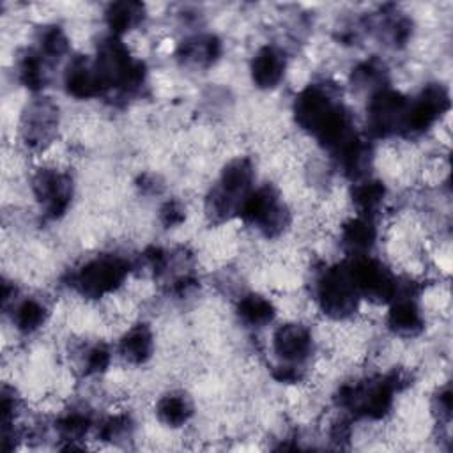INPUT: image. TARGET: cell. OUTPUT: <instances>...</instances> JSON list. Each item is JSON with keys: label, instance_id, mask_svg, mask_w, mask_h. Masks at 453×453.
<instances>
[{"label": "cell", "instance_id": "cell-1", "mask_svg": "<svg viewBox=\"0 0 453 453\" xmlns=\"http://www.w3.org/2000/svg\"><path fill=\"white\" fill-rule=\"evenodd\" d=\"M253 165L248 157H235L226 163L221 172L219 182L207 198V214L216 219H226L237 212L246 195L251 191Z\"/></svg>", "mask_w": 453, "mask_h": 453}, {"label": "cell", "instance_id": "cell-2", "mask_svg": "<svg viewBox=\"0 0 453 453\" xmlns=\"http://www.w3.org/2000/svg\"><path fill=\"white\" fill-rule=\"evenodd\" d=\"M103 88H134L143 81V64L133 58L127 48L115 35L106 39L101 48L97 60L94 62Z\"/></svg>", "mask_w": 453, "mask_h": 453}, {"label": "cell", "instance_id": "cell-3", "mask_svg": "<svg viewBox=\"0 0 453 453\" xmlns=\"http://www.w3.org/2000/svg\"><path fill=\"white\" fill-rule=\"evenodd\" d=\"M237 212L244 223L257 226L267 237L281 234L288 225V211L271 186L251 189Z\"/></svg>", "mask_w": 453, "mask_h": 453}, {"label": "cell", "instance_id": "cell-4", "mask_svg": "<svg viewBox=\"0 0 453 453\" xmlns=\"http://www.w3.org/2000/svg\"><path fill=\"white\" fill-rule=\"evenodd\" d=\"M317 301L322 311L333 319H345L356 311L359 294L349 265L342 264L324 271L317 283Z\"/></svg>", "mask_w": 453, "mask_h": 453}, {"label": "cell", "instance_id": "cell-5", "mask_svg": "<svg viewBox=\"0 0 453 453\" xmlns=\"http://www.w3.org/2000/svg\"><path fill=\"white\" fill-rule=\"evenodd\" d=\"M127 274V265L122 258L103 255L88 260L74 276V287L87 297H103L117 290Z\"/></svg>", "mask_w": 453, "mask_h": 453}, {"label": "cell", "instance_id": "cell-6", "mask_svg": "<svg viewBox=\"0 0 453 453\" xmlns=\"http://www.w3.org/2000/svg\"><path fill=\"white\" fill-rule=\"evenodd\" d=\"M354 287L359 297L372 301H393L398 294V281L395 274L377 258L368 255H359L349 265Z\"/></svg>", "mask_w": 453, "mask_h": 453}, {"label": "cell", "instance_id": "cell-7", "mask_svg": "<svg viewBox=\"0 0 453 453\" xmlns=\"http://www.w3.org/2000/svg\"><path fill=\"white\" fill-rule=\"evenodd\" d=\"M449 110V96L442 85L430 83L418 97L407 103L402 133L418 134L434 126Z\"/></svg>", "mask_w": 453, "mask_h": 453}, {"label": "cell", "instance_id": "cell-8", "mask_svg": "<svg viewBox=\"0 0 453 453\" xmlns=\"http://www.w3.org/2000/svg\"><path fill=\"white\" fill-rule=\"evenodd\" d=\"M407 99L391 88H379L368 101V126L377 136L402 131Z\"/></svg>", "mask_w": 453, "mask_h": 453}, {"label": "cell", "instance_id": "cell-9", "mask_svg": "<svg viewBox=\"0 0 453 453\" xmlns=\"http://www.w3.org/2000/svg\"><path fill=\"white\" fill-rule=\"evenodd\" d=\"M340 106L342 104L336 103L333 94L324 87L310 85L296 97L294 113L297 124L315 136Z\"/></svg>", "mask_w": 453, "mask_h": 453}, {"label": "cell", "instance_id": "cell-10", "mask_svg": "<svg viewBox=\"0 0 453 453\" xmlns=\"http://www.w3.org/2000/svg\"><path fill=\"white\" fill-rule=\"evenodd\" d=\"M32 188L48 216L58 218L62 212H65L71 202L69 175L51 168H44V170H39L37 175L34 177Z\"/></svg>", "mask_w": 453, "mask_h": 453}, {"label": "cell", "instance_id": "cell-11", "mask_svg": "<svg viewBox=\"0 0 453 453\" xmlns=\"http://www.w3.org/2000/svg\"><path fill=\"white\" fill-rule=\"evenodd\" d=\"M273 350L287 365L304 363L313 350V338L303 324H283L273 334Z\"/></svg>", "mask_w": 453, "mask_h": 453}, {"label": "cell", "instance_id": "cell-12", "mask_svg": "<svg viewBox=\"0 0 453 453\" xmlns=\"http://www.w3.org/2000/svg\"><path fill=\"white\" fill-rule=\"evenodd\" d=\"M57 106L48 99H39L28 106L23 119V138L32 149H41L51 140L57 127Z\"/></svg>", "mask_w": 453, "mask_h": 453}, {"label": "cell", "instance_id": "cell-13", "mask_svg": "<svg viewBox=\"0 0 453 453\" xmlns=\"http://www.w3.org/2000/svg\"><path fill=\"white\" fill-rule=\"evenodd\" d=\"M65 88L78 99H88L99 96L104 88L96 71V65L85 57L74 58L65 73Z\"/></svg>", "mask_w": 453, "mask_h": 453}, {"label": "cell", "instance_id": "cell-14", "mask_svg": "<svg viewBox=\"0 0 453 453\" xmlns=\"http://www.w3.org/2000/svg\"><path fill=\"white\" fill-rule=\"evenodd\" d=\"M285 65V57L278 48L264 46L251 60V80L260 88H273L281 81Z\"/></svg>", "mask_w": 453, "mask_h": 453}, {"label": "cell", "instance_id": "cell-15", "mask_svg": "<svg viewBox=\"0 0 453 453\" xmlns=\"http://www.w3.org/2000/svg\"><path fill=\"white\" fill-rule=\"evenodd\" d=\"M388 326L398 336H416L423 329V315L411 296L395 297L388 313Z\"/></svg>", "mask_w": 453, "mask_h": 453}, {"label": "cell", "instance_id": "cell-16", "mask_svg": "<svg viewBox=\"0 0 453 453\" xmlns=\"http://www.w3.org/2000/svg\"><path fill=\"white\" fill-rule=\"evenodd\" d=\"M221 53V42L214 35H195L180 42L177 57L186 65L209 67Z\"/></svg>", "mask_w": 453, "mask_h": 453}, {"label": "cell", "instance_id": "cell-17", "mask_svg": "<svg viewBox=\"0 0 453 453\" xmlns=\"http://www.w3.org/2000/svg\"><path fill=\"white\" fill-rule=\"evenodd\" d=\"M154 349V338L152 331L145 324L133 326L119 343V352L120 356L133 365H142L152 356Z\"/></svg>", "mask_w": 453, "mask_h": 453}, {"label": "cell", "instance_id": "cell-18", "mask_svg": "<svg viewBox=\"0 0 453 453\" xmlns=\"http://www.w3.org/2000/svg\"><path fill=\"white\" fill-rule=\"evenodd\" d=\"M156 414L166 426H182L193 414L191 400L179 391L166 393L156 405Z\"/></svg>", "mask_w": 453, "mask_h": 453}, {"label": "cell", "instance_id": "cell-19", "mask_svg": "<svg viewBox=\"0 0 453 453\" xmlns=\"http://www.w3.org/2000/svg\"><path fill=\"white\" fill-rule=\"evenodd\" d=\"M375 235H377V230H375L372 218L357 216L343 225L342 239H343V244L347 250H350L352 253L363 255L375 242Z\"/></svg>", "mask_w": 453, "mask_h": 453}, {"label": "cell", "instance_id": "cell-20", "mask_svg": "<svg viewBox=\"0 0 453 453\" xmlns=\"http://www.w3.org/2000/svg\"><path fill=\"white\" fill-rule=\"evenodd\" d=\"M237 315L246 326L262 327V326H267L274 319V306L264 296L248 294L239 299Z\"/></svg>", "mask_w": 453, "mask_h": 453}, {"label": "cell", "instance_id": "cell-21", "mask_svg": "<svg viewBox=\"0 0 453 453\" xmlns=\"http://www.w3.org/2000/svg\"><path fill=\"white\" fill-rule=\"evenodd\" d=\"M143 18V5L138 2H117L106 11V23L113 35L124 34L136 27Z\"/></svg>", "mask_w": 453, "mask_h": 453}, {"label": "cell", "instance_id": "cell-22", "mask_svg": "<svg viewBox=\"0 0 453 453\" xmlns=\"http://www.w3.org/2000/svg\"><path fill=\"white\" fill-rule=\"evenodd\" d=\"M46 317H48V311L39 301L25 299L16 306L12 320L19 331L32 333L46 322Z\"/></svg>", "mask_w": 453, "mask_h": 453}, {"label": "cell", "instance_id": "cell-23", "mask_svg": "<svg viewBox=\"0 0 453 453\" xmlns=\"http://www.w3.org/2000/svg\"><path fill=\"white\" fill-rule=\"evenodd\" d=\"M384 184L379 182V180H365V182H359L357 186H354V191H352V200L356 203V207L365 214L368 216L372 211H375L382 198H384Z\"/></svg>", "mask_w": 453, "mask_h": 453}, {"label": "cell", "instance_id": "cell-24", "mask_svg": "<svg viewBox=\"0 0 453 453\" xmlns=\"http://www.w3.org/2000/svg\"><path fill=\"white\" fill-rule=\"evenodd\" d=\"M90 428V418L83 412H71L58 421V432L65 441L81 439Z\"/></svg>", "mask_w": 453, "mask_h": 453}, {"label": "cell", "instance_id": "cell-25", "mask_svg": "<svg viewBox=\"0 0 453 453\" xmlns=\"http://www.w3.org/2000/svg\"><path fill=\"white\" fill-rule=\"evenodd\" d=\"M67 37L58 27H50L41 35V55L44 58H58L67 51Z\"/></svg>", "mask_w": 453, "mask_h": 453}, {"label": "cell", "instance_id": "cell-26", "mask_svg": "<svg viewBox=\"0 0 453 453\" xmlns=\"http://www.w3.org/2000/svg\"><path fill=\"white\" fill-rule=\"evenodd\" d=\"M110 365V350L106 345L97 343L87 350L85 357V372L87 373H101Z\"/></svg>", "mask_w": 453, "mask_h": 453}, {"label": "cell", "instance_id": "cell-27", "mask_svg": "<svg viewBox=\"0 0 453 453\" xmlns=\"http://www.w3.org/2000/svg\"><path fill=\"white\" fill-rule=\"evenodd\" d=\"M161 221L165 226H175L184 221V209L179 202H168L161 209Z\"/></svg>", "mask_w": 453, "mask_h": 453}]
</instances>
